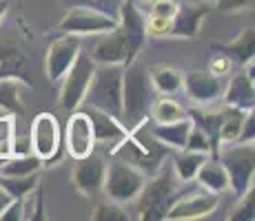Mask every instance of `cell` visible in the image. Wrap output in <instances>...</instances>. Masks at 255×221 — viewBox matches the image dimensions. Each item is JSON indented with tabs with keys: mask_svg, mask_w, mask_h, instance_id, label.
Returning a JSON list of instances; mask_svg holds the SVG:
<instances>
[{
	"mask_svg": "<svg viewBox=\"0 0 255 221\" xmlns=\"http://www.w3.org/2000/svg\"><path fill=\"white\" fill-rule=\"evenodd\" d=\"M155 100V88L151 84L149 71L138 62V58L125 65L122 71V113L120 122L127 129L146 124L151 104Z\"/></svg>",
	"mask_w": 255,
	"mask_h": 221,
	"instance_id": "6da1fadb",
	"label": "cell"
},
{
	"mask_svg": "<svg viewBox=\"0 0 255 221\" xmlns=\"http://www.w3.org/2000/svg\"><path fill=\"white\" fill-rule=\"evenodd\" d=\"M122 71L125 65H96L89 88L85 93V104L105 111L120 120L122 113Z\"/></svg>",
	"mask_w": 255,
	"mask_h": 221,
	"instance_id": "7a4b0ae2",
	"label": "cell"
},
{
	"mask_svg": "<svg viewBox=\"0 0 255 221\" xmlns=\"http://www.w3.org/2000/svg\"><path fill=\"white\" fill-rule=\"evenodd\" d=\"M180 184H182V181L175 177L171 166L162 168V173L155 177V179L146 181L144 188H142L140 195H138L140 219H149V221L151 219H164L166 213L171 210V206L182 197Z\"/></svg>",
	"mask_w": 255,
	"mask_h": 221,
	"instance_id": "3957f363",
	"label": "cell"
},
{
	"mask_svg": "<svg viewBox=\"0 0 255 221\" xmlns=\"http://www.w3.org/2000/svg\"><path fill=\"white\" fill-rule=\"evenodd\" d=\"M146 184V175L144 170L135 168V166L127 164V161H111L107 166V175H105V188L107 197L118 204H129L135 201L140 195V190Z\"/></svg>",
	"mask_w": 255,
	"mask_h": 221,
	"instance_id": "277c9868",
	"label": "cell"
},
{
	"mask_svg": "<svg viewBox=\"0 0 255 221\" xmlns=\"http://www.w3.org/2000/svg\"><path fill=\"white\" fill-rule=\"evenodd\" d=\"M62 33H73V36H102L118 29V18L111 13L102 11L87 4H73L65 18L58 24Z\"/></svg>",
	"mask_w": 255,
	"mask_h": 221,
	"instance_id": "5b68a950",
	"label": "cell"
},
{
	"mask_svg": "<svg viewBox=\"0 0 255 221\" xmlns=\"http://www.w3.org/2000/svg\"><path fill=\"white\" fill-rule=\"evenodd\" d=\"M93 69L96 62L91 60V56L87 53H78V58L73 60V65L67 69V73L60 77L62 88H60V109L65 113H73L80 109L85 93L89 88V82L93 77Z\"/></svg>",
	"mask_w": 255,
	"mask_h": 221,
	"instance_id": "8992f818",
	"label": "cell"
},
{
	"mask_svg": "<svg viewBox=\"0 0 255 221\" xmlns=\"http://www.w3.org/2000/svg\"><path fill=\"white\" fill-rule=\"evenodd\" d=\"M222 166L227 168L229 188L235 193V197L253 188V144H227V148L222 150Z\"/></svg>",
	"mask_w": 255,
	"mask_h": 221,
	"instance_id": "52a82bcc",
	"label": "cell"
},
{
	"mask_svg": "<svg viewBox=\"0 0 255 221\" xmlns=\"http://www.w3.org/2000/svg\"><path fill=\"white\" fill-rule=\"evenodd\" d=\"M29 142H31V153L38 155L42 161L60 155V126H58L56 115L40 113L33 117Z\"/></svg>",
	"mask_w": 255,
	"mask_h": 221,
	"instance_id": "ba28073f",
	"label": "cell"
},
{
	"mask_svg": "<svg viewBox=\"0 0 255 221\" xmlns=\"http://www.w3.org/2000/svg\"><path fill=\"white\" fill-rule=\"evenodd\" d=\"M118 29L125 36L127 49H129V62L135 60L140 49L144 47L146 40V27H144V16L138 9L135 0H122L118 7Z\"/></svg>",
	"mask_w": 255,
	"mask_h": 221,
	"instance_id": "9c48e42d",
	"label": "cell"
},
{
	"mask_svg": "<svg viewBox=\"0 0 255 221\" xmlns=\"http://www.w3.org/2000/svg\"><path fill=\"white\" fill-rule=\"evenodd\" d=\"M105 175H107V161L102 155H98L96 150H91L89 155L76 159L73 166V186L78 188V193L91 197V195L100 193L102 184H105Z\"/></svg>",
	"mask_w": 255,
	"mask_h": 221,
	"instance_id": "30bf717a",
	"label": "cell"
},
{
	"mask_svg": "<svg viewBox=\"0 0 255 221\" xmlns=\"http://www.w3.org/2000/svg\"><path fill=\"white\" fill-rule=\"evenodd\" d=\"M65 146H67V153L73 159H80V157L89 155L91 150H96L93 126L87 113H80V111L69 113L67 131H65Z\"/></svg>",
	"mask_w": 255,
	"mask_h": 221,
	"instance_id": "8fae6325",
	"label": "cell"
},
{
	"mask_svg": "<svg viewBox=\"0 0 255 221\" xmlns=\"http://www.w3.org/2000/svg\"><path fill=\"white\" fill-rule=\"evenodd\" d=\"M80 53V36L73 33H65L62 38H58L56 42L49 47L47 60H45V71L47 77L51 82H58L67 73V69L73 65V60Z\"/></svg>",
	"mask_w": 255,
	"mask_h": 221,
	"instance_id": "7c38bea8",
	"label": "cell"
},
{
	"mask_svg": "<svg viewBox=\"0 0 255 221\" xmlns=\"http://www.w3.org/2000/svg\"><path fill=\"white\" fill-rule=\"evenodd\" d=\"M218 204H220V195L209 193V190H195V193H189L186 197H180L175 201L164 219H171V221L202 219L213 213L218 208Z\"/></svg>",
	"mask_w": 255,
	"mask_h": 221,
	"instance_id": "4fadbf2b",
	"label": "cell"
},
{
	"mask_svg": "<svg viewBox=\"0 0 255 221\" xmlns=\"http://www.w3.org/2000/svg\"><path fill=\"white\" fill-rule=\"evenodd\" d=\"M182 88L186 97L193 100L195 104H213L224 93L220 77L211 71H191L189 75L182 77Z\"/></svg>",
	"mask_w": 255,
	"mask_h": 221,
	"instance_id": "5bb4252c",
	"label": "cell"
},
{
	"mask_svg": "<svg viewBox=\"0 0 255 221\" xmlns=\"http://www.w3.org/2000/svg\"><path fill=\"white\" fill-rule=\"evenodd\" d=\"M91 60L96 65H127L129 62V49H127V40L120 29L102 33V38L91 51Z\"/></svg>",
	"mask_w": 255,
	"mask_h": 221,
	"instance_id": "9a60e30c",
	"label": "cell"
},
{
	"mask_svg": "<svg viewBox=\"0 0 255 221\" xmlns=\"http://www.w3.org/2000/svg\"><path fill=\"white\" fill-rule=\"evenodd\" d=\"M87 115H89V120H91L96 144L100 142V144L114 146V144H118V142H122L131 133L120 120H118V117L109 115V113H105V111L89 109V111H87Z\"/></svg>",
	"mask_w": 255,
	"mask_h": 221,
	"instance_id": "2e32d148",
	"label": "cell"
},
{
	"mask_svg": "<svg viewBox=\"0 0 255 221\" xmlns=\"http://www.w3.org/2000/svg\"><path fill=\"white\" fill-rule=\"evenodd\" d=\"M211 11L207 2L198 4H184L178 7V13L171 18V36H182V38H195L200 31L204 16Z\"/></svg>",
	"mask_w": 255,
	"mask_h": 221,
	"instance_id": "e0dca14e",
	"label": "cell"
},
{
	"mask_svg": "<svg viewBox=\"0 0 255 221\" xmlns=\"http://www.w3.org/2000/svg\"><path fill=\"white\" fill-rule=\"evenodd\" d=\"M224 104L227 106H235V109L242 111H251L255 104V88H253V80L247 73H238L235 77H231L229 86L222 93Z\"/></svg>",
	"mask_w": 255,
	"mask_h": 221,
	"instance_id": "ac0fdd59",
	"label": "cell"
},
{
	"mask_svg": "<svg viewBox=\"0 0 255 221\" xmlns=\"http://www.w3.org/2000/svg\"><path fill=\"white\" fill-rule=\"evenodd\" d=\"M191 126H193V122H191L189 117H182V120L171 122V124H155V126H151L149 133L162 146H169V148H178L180 150V148H184Z\"/></svg>",
	"mask_w": 255,
	"mask_h": 221,
	"instance_id": "d6986e66",
	"label": "cell"
},
{
	"mask_svg": "<svg viewBox=\"0 0 255 221\" xmlns=\"http://www.w3.org/2000/svg\"><path fill=\"white\" fill-rule=\"evenodd\" d=\"M195 179L200 181V186H202L204 190H209V193H224V190H229V175H227V168L222 166V161H218V157L215 159H204L202 166L198 168V173H195Z\"/></svg>",
	"mask_w": 255,
	"mask_h": 221,
	"instance_id": "ffe728a7",
	"label": "cell"
},
{
	"mask_svg": "<svg viewBox=\"0 0 255 221\" xmlns=\"http://www.w3.org/2000/svg\"><path fill=\"white\" fill-rule=\"evenodd\" d=\"M244 117H247V111L235 109V106H224L220 111V144H235L238 142Z\"/></svg>",
	"mask_w": 255,
	"mask_h": 221,
	"instance_id": "44dd1931",
	"label": "cell"
},
{
	"mask_svg": "<svg viewBox=\"0 0 255 221\" xmlns=\"http://www.w3.org/2000/svg\"><path fill=\"white\" fill-rule=\"evenodd\" d=\"M209 157V153H198V150H186L180 148V153L171 159V168L180 181H191L195 179V173L202 166V161Z\"/></svg>",
	"mask_w": 255,
	"mask_h": 221,
	"instance_id": "7402d4cb",
	"label": "cell"
},
{
	"mask_svg": "<svg viewBox=\"0 0 255 221\" xmlns=\"http://www.w3.org/2000/svg\"><path fill=\"white\" fill-rule=\"evenodd\" d=\"M189 120L193 122V126H198L204 135L209 137L211 153L218 155L220 150V111H189Z\"/></svg>",
	"mask_w": 255,
	"mask_h": 221,
	"instance_id": "603a6c76",
	"label": "cell"
},
{
	"mask_svg": "<svg viewBox=\"0 0 255 221\" xmlns=\"http://www.w3.org/2000/svg\"><path fill=\"white\" fill-rule=\"evenodd\" d=\"M20 91H22V80L20 77H0V111L4 113H13L22 115V100H20Z\"/></svg>",
	"mask_w": 255,
	"mask_h": 221,
	"instance_id": "cb8c5ba5",
	"label": "cell"
},
{
	"mask_svg": "<svg viewBox=\"0 0 255 221\" xmlns=\"http://www.w3.org/2000/svg\"><path fill=\"white\" fill-rule=\"evenodd\" d=\"M42 168V159L38 155H13L7 157L4 164H0V175L2 177H27L36 175Z\"/></svg>",
	"mask_w": 255,
	"mask_h": 221,
	"instance_id": "d4e9b609",
	"label": "cell"
},
{
	"mask_svg": "<svg viewBox=\"0 0 255 221\" xmlns=\"http://www.w3.org/2000/svg\"><path fill=\"white\" fill-rule=\"evenodd\" d=\"M149 77L155 93H160V95H171V93L182 88V75L173 67H151Z\"/></svg>",
	"mask_w": 255,
	"mask_h": 221,
	"instance_id": "484cf974",
	"label": "cell"
},
{
	"mask_svg": "<svg viewBox=\"0 0 255 221\" xmlns=\"http://www.w3.org/2000/svg\"><path fill=\"white\" fill-rule=\"evenodd\" d=\"M220 51L224 56H229L231 60L240 62V65H247V62L253 60V27H247L233 42L222 44Z\"/></svg>",
	"mask_w": 255,
	"mask_h": 221,
	"instance_id": "4316f807",
	"label": "cell"
},
{
	"mask_svg": "<svg viewBox=\"0 0 255 221\" xmlns=\"http://www.w3.org/2000/svg\"><path fill=\"white\" fill-rule=\"evenodd\" d=\"M149 115L153 117L155 124H171V122H178L186 117V111L180 102L169 100V97H155L153 104H151Z\"/></svg>",
	"mask_w": 255,
	"mask_h": 221,
	"instance_id": "83f0119b",
	"label": "cell"
},
{
	"mask_svg": "<svg viewBox=\"0 0 255 221\" xmlns=\"http://www.w3.org/2000/svg\"><path fill=\"white\" fill-rule=\"evenodd\" d=\"M0 186L7 190V195L11 199H24L31 190L38 188V179H36V175H27V177H2L0 175Z\"/></svg>",
	"mask_w": 255,
	"mask_h": 221,
	"instance_id": "f1b7e54d",
	"label": "cell"
},
{
	"mask_svg": "<svg viewBox=\"0 0 255 221\" xmlns=\"http://www.w3.org/2000/svg\"><path fill=\"white\" fill-rule=\"evenodd\" d=\"M24 69V58L22 53H18V49L13 47H0V77L7 75H22Z\"/></svg>",
	"mask_w": 255,
	"mask_h": 221,
	"instance_id": "f546056e",
	"label": "cell"
},
{
	"mask_svg": "<svg viewBox=\"0 0 255 221\" xmlns=\"http://www.w3.org/2000/svg\"><path fill=\"white\" fill-rule=\"evenodd\" d=\"M238 206L231 210L229 219L231 221H253V210H255V193L253 188H249L244 195L238 197Z\"/></svg>",
	"mask_w": 255,
	"mask_h": 221,
	"instance_id": "4dcf8cb0",
	"label": "cell"
},
{
	"mask_svg": "<svg viewBox=\"0 0 255 221\" xmlns=\"http://www.w3.org/2000/svg\"><path fill=\"white\" fill-rule=\"evenodd\" d=\"M93 221H129V215L125 213L118 201H111V204H100L91 215Z\"/></svg>",
	"mask_w": 255,
	"mask_h": 221,
	"instance_id": "1f68e13d",
	"label": "cell"
},
{
	"mask_svg": "<svg viewBox=\"0 0 255 221\" xmlns=\"http://www.w3.org/2000/svg\"><path fill=\"white\" fill-rule=\"evenodd\" d=\"M144 27H146V36H153V38L171 36V18L149 16L144 20Z\"/></svg>",
	"mask_w": 255,
	"mask_h": 221,
	"instance_id": "d6a6232c",
	"label": "cell"
},
{
	"mask_svg": "<svg viewBox=\"0 0 255 221\" xmlns=\"http://www.w3.org/2000/svg\"><path fill=\"white\" fill-rule=\"evenodd\" d=\"M186 150H198V153H211V144H209V137L204 135L198 126H191L189 137H186Z\"/></svg>",
	"mask_w": 255,
	"mask_h": 221,
	"instance_id": "836d02e7",
	"label": "cell"
},
{
	"mask_svg": "<svg viewBox=\"0 0 255 221\" xmlns=\"http://www.w3.org/2000/svg\"><path fill=\"white\" fill-rule=\"evenodd\" d=\"M180 4L175 0H149V16H162V18H173L178 13Z\"/></svg>",
	"mask_w": 255,
	"mask_h": 221,
	"instance_id": "e575fe53",
	"label": "cell"
},
{
	"mask_svg": "<svg viewBox=\"0 0 255 221\" xmlns=\"http://www.w3.org/2000/svg\"><path fill=\"white\" fill-rule=\"evenodd\" d=\"M218 11L233 13V11H244V9L253 7V0H215Z\"/></svg>",
	"mask_w": 255,
	"mask_h": 221,
	"instance_id": "d590c367",
	"label": "cell"
},
{
	"mask_svg": "<svg viewBox=\"0 0 255 221\" xmlns=\"http://www.w3.org/2000/svg\"><path fill=\"white\" fill-rule=\"evenodd\" d=\"M231 67H233V60H231V58L224 56V53H218V56L211 60V69H209V71L213 73V75L222 77V75H227V73L231 71Z\"/></svg>",
	"mask_w": 255,
	"mask_h": 221,
	"instance_id": "8d00e7d4",
	"label": "cell"
},
{
	"mask_svg": "<svg viewBox=\"0 0 255 221\" xmlns=\"http://www.w3.org/2000/svg\"><path fill=\"white\" fill-rule=\"evenodd\" d=\"M253 133H255V115L253 111H247V117H244L242 131H240L238 142L240 144H253Z\"/></svg>",
	"mask_w": 255,
	"mask_h": 221,
	"instance_id": "74e56055",
	"label": "cell"
},
{
	"mask_svg": "<svg viewBox=\"0 0 255 221\" xmlns=\"http://www.w3.org/2000/svg\"><path fill=\"white\" fill-rule=\"evenodd\" d=\"M22 219V199H11L7 208L0 213V221H20Z\"/></svg>",
	"mask_w": 255,
	"mask_h": 221,
	"instance_id": "f35d334b",
	"label": "cell"
},
{
	"mask_svg": "<svg viewBox=\"0 0 255 221\" xmlns=\"http://www.w3.org/2000/svg\"><path fill=\"white\" fill-rule=\"evenodd\" d=\"M67 2H80V4H87V7H96V9H102V11H107V13H111L109 9H111V4H120L122 0H67ZM114 16V13H111Z\"/></svg>",
	"mask_w": 255,
	"mask_h": 221,
	"instance_id": "ab89813d",
	"label": "cell"
},
{
	"mask_svg": "<svg viewBox=\"0 0 255 221\" xmlns=\"http://www.w3.org/2000/svg\"><path fill=\"white\" fill-rule=\"evenodd\" d=\"M9 201H11V197H9V195H7V190H4L2 186H0V213H2V210L7 208V204H9Z\"/></svg>",
	"mask_w": 255,
	"mask_h": 221,
	"instance_id": "60d3db41",
	"label": "cell"
},
{
	"mask_svg": "<svg viewBox=\"0 0 255 221\" xmlns=\"http://www.w3.org/2000/svg\"><path fill=\"white\" fill-rule=\"evenodd\" d=\"M7 9H9V2L7 0H0V20L4 18V13H7Z\"/></svg>",
	"mask_w": 255,
	"mask_h": 221,
	"instance_id": "b9f144b4",
	"label": "cell"
},
{
	"mask_svg": "<svg viewBox=\"0 0 255 221\" xmlns=\"http://www.w3.org/2000/svg\"><path fill=\"white\" fill-rule=\"evenodd\" d=\"M207 2H215V0H207Z\"/></svg>",
	"mask_w": 255,
	"mask_h": 221,
	"instance_id": "7bdbcfd3",
	"label": "cell"
}]
</instances>
